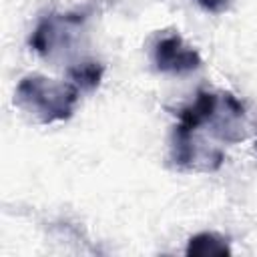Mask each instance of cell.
<instances>
[{"label":"cell","mask_w":257,"mask_h":257,"mask_svg":"<svg viewBox=\"0 0 257 257\" xmlns=\"http://www.w3.org/2000/svg\"><path fill=\"white\" fill-rule=\"evenodd\" d=\"M205 10L209 12H221L227 6V0H197Z\"/></svg>","instance_id":"obj_5"},{"label":"cell","mask_w":257,"mask_h":257,"mask_svg":"<svg viewBox=\"0 0 257 257\" xmlns=\"http://www.w3.org/2000/svg\"><path fill=\"white\" fill-rule=\"evenodd\" d=\"M78 100V86L72 82H56L44 76H26L16 88V102L38 116L40 122L64 120L72 114Z\"/></svg>","instance_id":"obj_1"},{"label":"cell","mask_w":257,"mask_h":257,"mask_svg":"<svg viewBox=\"0 0 257 257\" xmlns=\"http://www.w3.org/2000/svg\"><path fill=\"white\" fill-rule=\"evenodd\" d=\"M255 149H257V143H255Z\"/></svg>","instance_id":"obj_6"},{"label":"cell","mask_w":257,"mask_h":257,"mask_svg":"<svg viewBox=\"0 0 257 257\" xmlns=\"http://www.w3.org/2000/svg\"><path fill=\"white\" fill-rule=\"evenodd\" d=\"M229 247L223 237H217L215 233H199L189 239L187 245V255H229Z\"/></svg>","instance_id":"obj_3"},{"label":"cell","mask_w":257,"mask_h":257,"mask_svg":"<svg viewBox=\"0 0 257 257\" xmlns=\"http://www.w3.org/2000/svg\"><path fill=\"white\" fill-rule=\"evenodd\" d=\"M102 72H104L102 64H98L94 60H84V62H78L72 68H68V76H70L72 84H76L78 88H86V90H92L98 86Z\"/></svg>","instance_id":"obj_4"},{"label":"cell","mask_w":257,"mask_h":257,"mask_svg":"<svg viewBox=\"0 0 257 257\" xmlns=\"http://www.w3.org/2000/svg\"><path fill=\"white\" fill-rule=\"evenodd\" d=\"M153 60L157 70L161 72H191L201 66L199 52L185 44V40L179 34H167L161 36L153 50Z\"/></svg>","instance_id":"obj_2"}]
</instances>
